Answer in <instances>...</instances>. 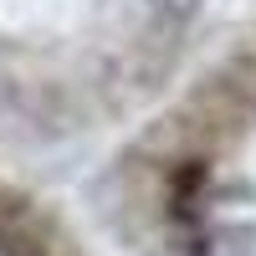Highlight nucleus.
<instances>
[{
  "mask_svg": "<svg viewBox=\"0 0 256 256\" xmlns=\"http://www.w3.org/2000/svg\"><path fill=\"white\" fill-rule=\"evenodd\" d=\"M200 256H256V226H246V220L210 226L200 236Z\"/></svg>",
  "mask_w": 256,
  "mask_h": 256,
  "instance_id": "1",
  "label": "nucleus"
},
{
  "mask_svg": "<svg viewBox=\"0 0 256 256\" xmlns=\"http://www.w3.org/2000/svg\"><path fill=\"white\" fill-rule=\"evenodd\" d=\"M148 6H154V10H164V16H195L205 0H148Z\"/></svg>",
  "mask_w": 256,
  "mask_h": 256,
  "instance_id": "2",
  "label": "nucleus"
}]
</instances>
